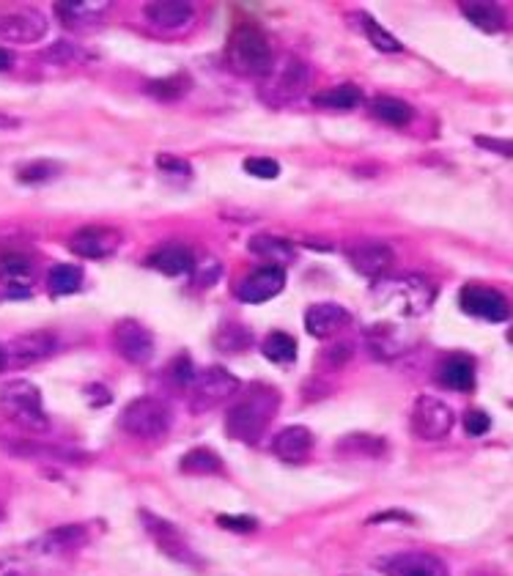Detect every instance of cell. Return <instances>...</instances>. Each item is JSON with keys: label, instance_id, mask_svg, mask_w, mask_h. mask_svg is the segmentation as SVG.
Listing matches in <instances>:
<instances>
[{"label": "cell", "instance_id": "cell-1", "mask_svg": "<svg viewBox=\"0 0 513 576\" xmlns=\"http://www.w3.org/2000/svg\"><path fill=\"white\" fill-rule=\"evenodd\" d=\"M278 406V390H272L267 384H253L250 393L225 412V434L245 445H256L258 439L264 437L269 420L278 415Z\"/></svg>", "mask_w": 513, "mask_h": 576}, {"label": "cell", "instance_id": "cell-2", "mask_svg": "<svg viewBox=\"0 0 513 576\" xmlns=\"http://www.w3.org/2000/svg\"><path fill=\"white\" fill-rule=\"evenodd\" d=\"M225 58L234 72L245 77H264L269 69L275 66V50L269 36L258 25H236L231 36H228V47H225Z\"/></svg>", "mask_w": 513, "mask_h": 576}, {"label": "cell", "instance_id": "cell-3", "mask_svg": "<svg viewBox=\"0 0 513 576\" xmlns=\"http://www.w3.org/2000/svg\"><path fill=\"white\" fill-rule=\"evenodd\" d=\"M437 297V288L426 278L407 275V278H390L374 286V302L379 308L393 310L398 319H417L423 316Z\"/></svg>", "mask_w": 513, "mask_h": 576}, {"label": "cell", "instance_id": "cell-4", "mask_svg": "<svg viewBox=\"0 0 513 576\" xmlns=\"http://www.w3.org/2000/svg\"><path fill=\"white\" fill-rule=\"evenodd\" d=\"M0 412L9 417L14 426L25 428L31 434L50 431L42 390L28 379H11L0 387Z\"/></svg>", "mask_w": 513, "mask_h": 576}, {"label": "cell", "instance_id": "cell-5", "mask_svg": "<svg viewBox=\"0 0 513 576\" xmlns=\"http://www.w3.org/2000/svg\"><path fill=\"white\" fill-rule=\"evenodd\" d=\"M173 426V409L168 401L162 398H154V395H143V398H135L124 406L121 412V428L127 431L129 437L135 439H149V442H157V439L168 437V431Z\"/></svg>", "mask_w": 513, "mask_h": 576}, {"label": "cell", "instance_id": "cell-6", "mask_svg": "<svg viewBox=\"0 0 513 576\" xmlns=\"http://www.w3.org/2000/svg\"><path fill=\"white\" fill-rule=\"evenodd\" d=\"M308 83L310 66L297 55H286L275 61L269 75L264 77V96L272 105H289V102L302 99V94L308 91Z\"/></svg>", "mask_w": 513, "mask_h": 576}, {"label": "cell", "instance_id": "cell-7", "mask_svg": "<svg viewBox=\"0 0 513 576\" xmlns=\"http://www.w3.org/2000/svg\"><path fill=\"white\" fill-rule=\"evenodd\" d=\"M140 522L146 527V535L157 544V549H160L168 560L190 568L201 566V557H198V552L190 546V541L184 538V533L176 527V524L168 522V519H162V516H157V513L151 511H140Z\"/></svg>", "mask_w": 513, "mask_h": 576}, {"label": "cell", "instance_id": "cell-8", "mask_svg": "<svg viewBox=\"0 0 513 576\" xmlns=\"http://www.w3.org/2000/svg\"><path fill=\"white\" fill-rule=\"evenodd\" d=\"M412 434L423 442H442L453 428V409L434 395H420L409 415Z\"/></svg>", "mask_w": 513, "mask_h": 576}, {"label": "cell", "instance_id": "cell-9", "mask_svg": "<svg viewBox=\"0 0 513 576\" xmlns=\"http://www.w3.org/2000/svg\"><path fill=\"white\" fill-rule=\"evenodd\" d=\"M239 387H242L239 379L228 368H223V365L206 368L204 374H195V382L190 384V390H193V412H204V409L223 404V401L239 393Z\"/></svg>", "mask_w": 513, "mask_h": 576}, {"label": "cell", "instance_id": "cell-10", "mask_svg": "<svg viewBox=\"0 0 513 576\" xmlns=\"http://www.w3.org/2000/svg\"><path fill=\"white\" fill-rule=\"evenodd\" d=\"M286 288V269L278 264H264L236 283V299L245 305H261L275 299Z\"/></svg>", "mask_w": 513, "mask_h": 576}, {"label": "cell", "instance_id": "cell-11", "mask_svg": "<svg viewBox=\"0 0 513 576\" xmlns=\"http://www.w3.org/2000/svg\"><path fill=\"white\" fill-rule=\"evenodd\" d=\"M47 17L39 9H0V39L36 44L47 36Z\"/></svg>", "mask_w": 513, "mask_h": 576}, {"label": "cell", "instance_id": "cell-12", "mask_svg": "<svg viewBox=\"0 0 513 576\" xmlns=\"http://www.w3.org/2000/svg\"><path fill=\"white\" fill-rule=\"evenodd\" d=\"M58 349V338L50 330L22 332L14 341L6 343V368H25L53 357Z\"/></svg>", "mask_w": 513, "mask_h": 576}, {"label": "cell", "instance_id": "cell-13", "mask_svg": "<svg viewBox=\"0 0 513 576\" xmlns=\"http://www.w3.org/2000/svg\"><path fill=\"white\" fill-rule=\"evenodd\" d=\"M113 346L129 365H146L154 357V335L135 319H121L113 327Z\"/></svg>", "mask_w": 513, "mask_h": 576}, {"label": "cell", "instance_id": "cell-14", "mask_svg": "<svg viewBox=\"0 0 513 576\" xmlns=\"http://www.w3.org/2000/svg\"><path fill=\"white\" fill-rule=\"evenodd\" d=\"M459 305L464 313H470L475 319L492 321V324H503L511 316V305L508 299L489 286H464L459 294Z\"/></svg>", "mask_w": 513, "mask_h": 576}, {"label": "cell", "instance_id": "cell-15", "mask_svg": "<svg viewBox=\"0 0 513 576\" xmlns=\"http://www.w3.org/2000/svg\"><path fill=\"white\" fill-rule=\"evenodd\" d=\"M121 245V234L116 228H107V225H86L72 234L69 239V250L80 258L88 261H99V258L113 256Z\"/></svg>", "mask_w": 513, "mask_h": 576}, {"label": "cell", "instance_id": "cell-16", "mask_svg": "<svg viewBox=\"0 0 513 576\" xmlns=\"http://www.w3.org/2000/svg\"><path fill=\"white\" fill-rule=\"evenodd\" d=\"M385 576H450L445 560L431 552H398L379 563Z\"/></svg>", "mask_w": 513, "mask_h": 576}, {"label": "cell", "instance_id": "cell-17", "mask_svg": "<svg viewBox=\"0 0 513 576\" xmlns=\"http://www.w3.org/2000/svg\"><path fill=\"white\" fill-rule=\"evenodd\" d=\"M349 324H352V313L341 308V305H335V302L310 305L308 313H305V330H308V335H313V338H319V341L341 335Z\"/></svg>", "mask_w": 513, "mask_h": 576}, {"label": "cell", "instance_id": "cell-18", "mask_svg": "<svg viewBox=\"0 0 513 576\" xmlns=\"http://www.w3.org/2000/svg\"><path fill=\"white\" fill-rule=\"evenodd\" d=\"M88 541V527L86 524H64V527H55L50 533H44L42 538H36L31 544V552L42 557H58L77 552L80 546Z\"/></svg>", "mask_w": 513, "mask_h": 576}, {"label": "cell", "instance_id": "cell-19", "mask_svg": "<svg viewBox=\"0 0 513 576\" xmlns=\"http://www.w3.org/2000/svg\"><path fill=\"white\" fill-rule=\"evenodd\" d=\"M3 448L17 453V456H25V459H44L55 461V464H80V461H88L91 456L83 453V450L64 448V445H42V442H28V439H0Z\"/></svg>", "mask_w": 513, "mask_h": 576}, {"label": "cell", "instance_id": "cell-20", "mask_svg": "<svg viewBox=\"0 0 513 576\" xmlns=\"http://www.w3.org/2000/svg\"><path fill=\"white\" fill-rule=\"evenodd\" d=\"M110 6V0H58L55 14L66 28H91L105 20Z\"/></svg>", "mask_w": 513, "mask_h": 576}, {"label": "cell", "instance_id": "cell-21", "mask_svg": "<svg viewBox=\"0 0 513 576\" xmlns=\"http://www.w3.org/2000/svg\"><path fill=\"white\" fill-rule=\"evenodd\" d=\"M346 258H349L354 272L368 275V278H379L393 264V250L385 242H360V245L346 247Z\"/></svg>", "mask_w": 513, "mask_h": 576}, {"label": "cell", "instance_id": "cell-22", "mask_svg": "<svg viewBox=\"0 0 513 576\" xmlns=\"http://www.w3.org/2000/svg\"><path fill=\"white\" fill-rule=\"evenodd\" d=\"M195 17V6L187 0H157L146 6V20L160 31H182Z\"/></svg>", "mask_w": 513, "mask_h": 576}, {"label": "cell", "instance_id": "cell-23", "mask_svg": "<svg viewBox=\"0 0 513 576\" xmlns=\"http://www.w3.org/2000/svg\"><path fill=\"white\" fill-rule=\"evenodd\" d=\"M313 450V434L305 426H289L272 439V453L286 464H302Z\"/></svg>", "mask_w": 513, "mask_h": 576}, {"label": "cell", "instance_id": "cell-24", "mask_svg": "<svg viewBox=\"0 0 513 576\" xmlns=\"http://www.w3.org/2000/svg\"><path fill=\"white\" fill-rule=\"evenodd\" d=\"M146 264L151 269H157L162 275H168V278H179V275H187V272H193L195 269V256L190 247L184 245H162L157 247L149 258H146Z\"/></svg>", "mask_w": 513, "mask_h": 576}, {"label": "cell", "instance_id": "cell-25", "mask_svg": "<svg viewBox=\"0 0 513 576\" xmlns=\"http://www.w3.org/2000/svg\"><path fill=\"white\" fill-rule=\"evenodd\" d=\"M437 382L453 390V393H470L472 387H475V363H472L470 357H464V354L445 357L437 365Z\"/></svg>", "mask_w": 513, "mask_h": 576}, {"label": "cell", "instance_id": "cell-26", "mask_svg": "<svg viewBox=\"0 0 513 576\" xmlns=\"http://www.w3.org/2000/svg\"><path fill=\"white\" fill-rule=\"evenodd\" d=\"M365 343H368V352L374 354L376 360H393V357L409 349L407 332H401L398 324H376L374 330L368 332Z\"/></svg>", "mask_w": 513, "mask_h": 576}, {"label": "cell", "instance_id": "cell-27", "mask_svg": "<svg viewBox=\"0 0 513 576\" xmlns=\"http://www.w3.org/2000/svg\"><path fill=\"white\" fill-rule=\"evenodd\" d=\"M368 113L387 127H409L415 121V107L396 96H374L368 102Z\"/></svg>", "mask_w": 513, "mask_h": 576}, {"label": "cell", "instance_id": "cell-28", "mask_svg": "<svg viewBox=\"0 0 513 576\" xmlns=\"http://www.w3.org/2000/svg\"><path fill=\"white\" fill-rule=\"evenodd\" d=\"M36 278L33 261L20 250H6L0 253V283L11 288H28Z\"/></svg>", "mask_w": 513, "mask_h": 576}, {"label": "cell", "instance_id": "cell-29", "mask_svg": "<svg viewBox=\"0 0 513 576\" xmlns=\"http://www.w3.org/2000/svg\"><path fill=\"white\" fill-rule=\"evenodd\" d=\"M459 9L478 31L500 33L505 28L503 9L492 0H467V3H459Z\"/></svg>", "mask_w": 513, "mask_h": 576}, {"label": "cell", "instance_id": "cell-30", "mask_svg": "<svg viewBox=\"0 0 513 576\" xmlns=\"http://www.w3.org/2000/svg\"><path fill=\"white\" fill-rule=\"evenodd\" d=\"M360 102H363V91L352 83L324 88L319 94H313V105L327 107V110H354Z\"/></svg>", "mask_w": 513, "mask_h": 576}, {"label": "cell", "instance_id": "cell-31", "mask_svg": "<svg viewBox=\"0 0 513 576\" xmlns=\"http://www.w3.org/2000/svg\"><path fill=\"white\" fill-rule=\"evenodd\" d=\"M250 253H256L261 258H269V264H289L291 258H294V247L286 239H278V236H269V234H258L250 239Z\"/></svg>", "mask_w": 513, "mask_h": 576}, {"label": "cell", "instance_id": "cell-32", "mask_svg": "<svg viewBox=\"0 0 513 576\" xmlns=\"http://www.w3.org/2000/svg\"><path fill=\"white\" fill-rule=\"evenodd\" d=\"M179 470L184 475H220L223 472V459L209 448H195L184 453L179 461Z\"/></svg>", "mask_w": 513, "mask_h": 576}, {"label": "cell", "instance_id": "cell-33", "mask_svg": "<svg viewBox=\"0 0 513 576\" xmlns=\"http://www.w3.org/2000/svg\"><path fill=\"white\" fill-rule=\"evenodd\" d=\"M261 352L272 363H294L297 360V341L291 335H286V332H269L264 343H261Z\"/></svg>", "mask_w": 513, "mask_h": 576}, {"label": "cell", "instance_id": "cell-34", "mask_svg": "<svg viewBox=\"0 0 513 576\" xmlns=\"http://www.w3.org/2000/svg\"><path fill=\"white\" fill-rule=\"evenodd\" d=\"M250 343H253V335H250V330H247L245 324H236V321H231V324H223V327H220V332L214 335V346H217L220 352H228V354L245 352V349H250Z\"/></svg>", "mask_w": 513, "mask_h": 576}, {"label": "cell", "instance_id": "cell-35", "mask_svg": "<svg viewBox=\"0 0 513 576\" xmlns=\"http://www.w3.org/2000/svg\"><path fill=\"white\" fill-rule=\"evenodd\" d=\"M360 20H363V33L368 36V42L374 44L379 53H404V44L398 42L385 25H379L371 14H360Z\"/></svg>", "mask_w": 513, "mask_h": 576}, {"label": "cell", "instance_id": "cell-36", "mask_svg": "<svg viewBox=\"0 0 513 576\" xmlns=\"http://www.w3.org/2000/svg\"><path fill=\"white\" fill-rule=\"evenodd\" d=\"M338 453L341 456H382L385 453V439L368 437V434H352L338 442Z\"/></svg>", "mask_w": 513, "mask_h": 576}, {"label": "cell", "instance_id": "cell-37", "mask_svg": "<svg viewBox=\"0 0 513 576\" xmlns=\"http://www.w3.org/2000/svg\"><path fill=\"white\" fill-rule=\"evenodd\" d=\"M80 286H83V269L75 264H58L50 269V291L58 297L75 294Z\"/></svg>", "mask_w": 513, "mask_h": 576}, {"label": "cell", "instance_id": "cell-38", "mask_svg": "<svg viewBox=\"0 0 513 576\" xmlns=\"http://www.w3.org/2000/svg\"><path fill=\"white\" fill-rule=\"evenodd\" d=\"M190 88V80L184 75H173V77H165V80H151L149 83V94L154 96V99H179V96H184V91Z\"/></svg>", "mask_w": 513, "mask_h": 576}, {"label": "cell", "instance_id": "cell-39", "mask_svg": "<svg viewBox=\"0 0 513 576\" xmlns=\"http://www.w3.org/2000/svg\"><path fill=\"white\" fill-rule=\"evenodd\" d=\"M55 173H58V165H53V162H47V160H39V162H31V165H25V168H20L17 179H20L22 184H39V182H50Z\"/></svg>", "mask_w": 513, "mask_h": 576}, {"label": "cell", "instance_id": "cell-40", "mask_svg": "<svg viewBox=\"0 0 513 576\" xmlns=\"http://www.w3.org/2000/svg\"><path fill=\"white\" fill-rule=\"evenodd\" d=\"M242 168H245L250 176H256V179H264V182L280 176L278 160H272V157H247V160L242 162Z\"/></svg>", "mask_w": 513, "mask_h": 576}, {"label": "cell", "instance_id": "cell-41", "mask_svg": "<svg viewBox=\"0 0 513 576\" xmlns=\"http://www.w3.org/2000/svg\"><path fill=\"white\" fill-rule=\"evenodd\" d=\"M352 357H354L352 343L338 341V343H332V346H327V349L321 352V365H327V368H341V365L349 363Z\"/></svg>", "mask_w": 513, "mask_h": 576}, {"label": "cell", "instance_id": "cell-42", "mask_svg": "<svg viewBox=\"0 0 513 576\" xmlns=\"http://www.w3.org/2000/svg\"><path fill=\"white\" fill-rule=\"evenodd\" d=\"M464 428H467L470 437H483V434L492 428V417L481 412V409H470V412L464 415Z\"/></svg>", "mask_w": 513, "mask_h": 576}, {"label": "cell", "instance_id": "cell-43", "mask_svg": "<svg viewBox=\"0 0 513 576\" xmlns=\"http://www.w3.org/2000/svg\"><path fill=\"white\" fill-rule=\"evenodd\" d=\"M171 376H173V382L179 384V387H190V384L195 382L193 363H190V357H187V354H179V357H176V363H173V368H171Z\"/></svg>", "mask_w": 513, "mask_h": 576}, {"label": "cell", "instance_id": "cell-44", "mask_svg": "<svg viewBox=\"0 0 513 576\" xmlns=\"http://www.w3.org/2000/svg\"><path fill=\"white\" fill-rule=\"evenodd\" d=\"M44 58H47V61H77V58H80V47L58 42L55 47H50V53H44Z\"/></svg>", "mask_w": 513, "mask_h": 576}, {"label": "cell", "instance_id": "cell-45", "mask_svg": "<svg viewBox=\"0 0 513 576\" xmlns=\"http://www.w3.org/2000/svg\"><path fill=\"white\" fill-rule=\"evenodd\" d=\"M157 168L165 173H179V176H190V165L179 157H171V154H160L157 157Z\"/></svg>", "mask_w": 513, "mask_h": 576}, {"label": "cell", "instance_id": "cell-46", "mask_svg": "<svg viewBox=\"0 0 513 576\" xmlns=\"http://www.w3.org/2000/svg\"><path fill=\"white\" fill-rule=\"evenodd\" d=\"M217 524H220V527H228V530H236V533H250V530H256V522L247 519V516H220Z\"/></svg>", "mask_w": 513, "mask_h": 576}, {"label": "cell", "instance_id": "cell-47", "mask_svg": "<svg viewBox=\"0 0 513 576\" xmlns=\"http://www.w3.org/2000/svg\"><path fill=\"white\" fill-rule=\"evenodd\" d=\"M0 576H33V568L25 560H3Z\"/></svg>", "mask_w": 513, "mask_h": 576}, {"label": "cell", "instance_id": "cell-48", "mask_svg": "<svg viewBox=\"0 0 513 576\" xmlns=\"http://www.w3.org/2000/svg\"><path fill=\"white\" fill-rule=\"evenodd\" d=\"M475 143H478L481 149L497 151V154H503V157H511V143H508V140H503V143H500V140H489L486 135H478V138H475Z\"/></svg>", "mask_w": 513, "mask_h": 576}, {"label": "cell", "instance_id": "cell-49", "mask_svg": "<svg viewBox=\"0 0 513 576\" xmlns=\"http://www.w3.org/2000/svg\"><path fill=\"white\" fill-rule=\"evenodd\" d=\"M11 66H14V55H11L6 47H0V72H6Z\"/></svg>", "mask_w": 513, "mask_h": 576}, {"label": "cell", "instance_id": "cell-50", "mask_svg": "<svg viewBox=\"0 0 513 576\" xmlns=\"http://www.w3.org/2000/svg\"><path fill=\"white\" fill-rule=\"evenodd\" d=\"M17 127H20V121H17V118L0 113V129H17Z\"/></svg>", "mask_w": 513, "mask_h": 576}, {"label": "cell", "instance_id": "cell-51", "mask_svg": "<svg viewBox=\"0 0 513 576\" xmlns=\"http://www.w3.org/2000/svg\"><path fill=\"white\" fill-rule=\"evenodd\" d=\"M0 371H6V346L0 343Z\"/></svg>", "mask_w": 513, "mask_h": 576}, {"label": "cell", "instance_id": "cell-52", "mask_svg": "<svg viewBox=\"0 0 513 576\" xmlns=\"http://www.w3.org/2000/svg\"><path fill=\"white\" fill-rule=\"evenodd\" d=\"M0 519H3V511H0Z\"/></svg>", "mask_w": 513, "mask_h": 576}]
</instances>
